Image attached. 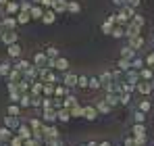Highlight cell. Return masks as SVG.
<instances>
[{"label": "cell", "mask_w": 154, "mask_h": 146, "mask_svg": "<svg viewBox=\"0 0 154 146\" xmlns=\"http://www.w3.org/2000/svg\"><path fill=\"white\" fill-rule=\"evenodd\" d=\"M17 38H19V33L15 31V29H4V33L0 36V40L6 44V46H11V44H15L17 42Z\"/></svg>", "instance_id": "obj_1"}, {"label": "cell", "mask_w": 154, "mask_h": 146, "mask_svg": "<svg viewBox=\"0 0 154 146\" xmlns=\"http://www.w3.org/2000/svg\"><path fill=\"white\" fill-rule=\"evenodd\" d=\"M135 90H137L142 96H150V94H152V86H150V81H144V79H140V81L135 84Z\"/></svg>", "instance_id": "obj_2"}, {"label": "cell", "mask_w": 154, "mask_h": 146, "mask_svg": "<svg viewBox=\"0 0 154 146\" xmlns=\"http://www.w3.org/2000/svg\"><path fill=\"white\" fill-rule=\"evenodd\" d=\"M4 11H6V17H13V15H17V13L21 11V6H19V0H8V4L4 6Z\"/></svg>", "instance_id": "obj_3"}, {"label": "cell", "mask_w": 154, "mask_h": 146, "mask_svg": "<svg viewBox=\"0 0 154 146\" xmlns=\"http://www.w3.org/2000/svg\"><path fill=\"white\" fill-rule=\"evenodd\" d=\"M67 8H69V0H54V2H52V11H54L56 15L67 13Z\"/></svg>", "instance_id": "obj_4"}, {"label": "cell", "mask_w": 154, "mask_h": 146, "mask_svg": "<svg viewBox=\"0 0 154 146\" xmlns=\"http://www.w3.org/2000/svg\"><path fill=\"white\" fill-rule=\"evenodd\" d=\"M29 94H31V96H42V94H44V81L35 79V81L31 84V88H29Z\"/></svg>", "instance_id": "obj_5"}, {"label": "cell", "mask_w": 154, "mask_h": 146, "mask_svg": "<svg viewBox=\"0 0 154 146\" xmlns=\"http://www.w3.org/2000/svg\"><path fill=\"white\" fill-rule=\"evenodd\" d=\"M4 125H6L8 129L17 132V127L21 125V119H19V117H15V115H8V117H4Z\"/></svg>", "instance_id": "obj_6"}, {"label": "cell", "mask_w": 154, "mask_h": 146, "mask_svg": "<svg viewBox=\"0 0 154 146\" xmlns=\"http://www.w3.org/2000/svg\"><path fill=\"white\" fill-rule=\"evenodd\" d=\"M140 31H142V27L135 25V23H131V21L125 25V36H127V38H135V36H140Z\"/></svg>", "instance_id": "obj_7"}, {"label": "cell", "mask_w": 154, "mask_h": 146, "mask_svg": "<svg viewBox=\"0 0 154 146\" xmlns=\"http://www.w3.org/2000/svg\"><path fill=\"white\" fill-rule=\"evenodd\" d=\"M83 119H88V121H94V119H98V111H96V106H83Z\"/></svg>", "instance_id": "obj_8"}, {"label": "cell", "mask_w": 154, "mask_h": 146, "mask_svg": "<svg viewBox=\"0 0 154 146\" xmlns=\"http://www.w3.org/2000/svg\"><path fill=\"white\" fill-rule=\"evenodd\" d=\"M17 136H19V138H23V140H29V138L33 136V132H31V129L27 127L25 123H21V125L17 127Z\"/></svg>", "instance_id": "obj_9"}, {"label": "cell", "mask_w": 154, "mask_h": 146, "mask_svg": "<svg viewBox=\"0 0 154 146\" xmlns=\"http://www.w3.org/2000/svg\"><path fill=\"white\" fill-rule=\"evenodd\" d=\"M54 69H56V71H60V73H67V71H69V61H67V59H63V56H58V59H56V63H54Z\"/></svg>", "instance_id": "obj_10"}, {"label": "cell", "mask_w": 154, "mask_h": 146, "mask_svg": "<svg viewBox=\"0 0 154 146\" xmlns=\"http://www.w3.org/2000/svg\"><path fill=\"white\" fill-rule=\"evenodd\" d=\"M127 40H129V48H133L135 52H137L140 48H144V38H142V36H135V38H127Z\"/></svg>", "instance_id": "obj_11"}, {"label": "cell", "mask_w": 154, "mask_h": 146, "mask_svg": "<svg viewBox=\"0 0 154 146\" xmlns=\"http://www.w3.org/2000/svg\"><path fill=\"white\" fill-rule=\"evenodd\" d=\"M63 84H65L69 90H71V88H75V86H77V75H75V73H65Z\"/></svg>", "instance_id": "obj_12"}, {"label": "cell", "mask_w": 154, "mask_h": 146, "mask_svg": "<svg viewBox=\"0 0 154 146\" xmlns=\"http://www.w3.org/2000/svg\"><path fill=\"white\" fill-rule=\"evenodd\" d=\"M29 17H31V19H42V17H44V8H42V4H33V6L29 8Z\"/></svg>", "instance_id": "obj_13"}, {"label": "cell", "mask_w": 154, "mask_h": 146, "mask_svg": "<svg viewBox=\"0 0 154 146\" xmlns=\"http://www.w3.org/2000/svg\"><path fill=\"white\" fill-rule=\"evenodd\" d=\"M46 61H48L46 52H42V50H40V52H35V56H33V65H35V67H40V69H42V67L46 65Z\"/></svg>", "instance_id": "obj_14"}, {"label": "cell", "mask_w": 154, "mask_h": 146, "mask_svg": "<svg viewBox=\"0 0 154 146\" xmlns=\"http://www.w3.org/2000/svg\"><path fill=\"white\" fill-rule=\"evenodd\" d=\"M42 21H44L46 25H52L54 21H56V13H54L52 8H46V11H44V17H42Z\"/></svg>", "instance_id": "obj_15"}, {"label": "cell", "mask_w": 154, "mask_h": 146, "mask_svg": "<svg viewBox=\"0 0 154 146\" xmlns=\"http://www.w3.org/2000/svg\"><path fill=\"white\" fill-rule=\"evenodd\" d=\"M44 123H54L56 121V111L54 109H44V117H42Z\"/></svg>", "instance_id": "obj_16"}, {"label": "cell", "mask_w": 154, "mask_h": 146, "mask_svg": "<svg viewBox=\"0 0 154 146\" xmlns=\"http://www.w3.org/2000/svg\"><path fill=\"white\" fill-rule=\"evenodd\" d=\"M56 119H58V121H63V123H67L69 119H71L69 109H65V106H63V109H58V111H56Z\"/></svg>", "instance_id": "obj_17"}, {"label": "cell", "mask_w": 154, "mask_h": 146, "mask_svg": "<svg viewBox=\"0 0 154 146\" xmlns=\"http://www.w3.org/2000/svg\"><path fill=\"white\" fill-rule=\"evenodd\" d=\"M104 100L108 102V106H110V109H115V106L119 104V94H112V92H106V96H104Z\"/></svg>", "instance_id": "obj_18"}, {"label": "cell", "mask_w": 154, "mask_h": 146, "mask_svg": "<svg viewBox=\"0 0 154 146\" xmlns=\"http://www.w3.org/2000/svg\"><path fill=\"white\" fill-rule=\"evenodd\" d=\"M96 111H98V113H102V115H108L112 109L108 106V102H106V100H98V102H96Z\"/></svg>", "instance_id": "obj_19"}, {"label": "cell", "mask_w": 154, "mask_h": 146, "mask_svg": "<svg viewBox=\"0 0 154 146\" xmlns=\"http://www.w3.org/2000/svg\"><path fill=\"white\" fill-rule=\"evenodd\" d=\"M13 134H15V132H13V129H8L6 125H4V127H0V142H8V140L13 138Z\"/></svg>", "instance_id": "obj_20"}, {"label": "cell", "mask_w": 154, "mask_h": 146, "mask_svg": "<svg viewBox=\"0 0 154 146\" xmlns=\"http://www.w3.org/2000/svg\"><path fill=\"white\" fill-rule=\"evenodd\" d=\"M98 79H100V84H102V88H104V90H106V88H108V86L112 84V75H110V71H104L102 75L98 77Z\"/></svg>", "instance_id": "obj_21"}, {"label": "cell", "mask_w": 154, "mask_h": 146, "mask_svg": "<svg viewBox=\"0 0 154 146\" xmlns=\"http://www.w3.org/2000/svg\"><path fill=\"white\" fill-rule=\"evenodd\" d=\"M140 77L144 79V81H150L154 77V69H150V67H142L140 69Z\"/></svg>", "instance_id": "obj_22"}, {"label": "cell", "mask_w": 154, "mask_h": 146, "mask_svg": "<svg viewBox=\"0 0 154 146\" xmlns=\"http://www.w3.org/2000/svg\"><path fill=\"white\" fill-rule=\"evenodd\" d=\"M8 56H11V59H19V56H21V46H19L17 42L8 46Z\"/></svg>", "instance_id": "obj_23"}, {"label": "cell", "mask_w": 154, "mask_h": 146, "mask_svg": "<svg viewBox=\"0 0 154 146\" xmlns=\"http://www.w3.org/2000/svg\"><path fill=\"white\" fill-rule=\"evenodd\" d=\"M110 36H112V38H117V40H119V38H123V36H125V27H123V25H112Z\"/></svg>", "instance_id": "obj_24"}, {"label": "cell", "mask_w": 154, "mask_h": 146, "mask_svg": "<svg viewBox=\"0 0 154 146\" xmlns=\"http://www.w3.org/2000/svg\"><path fill=\"white\" fill-rule=\"evenodd\" d=\"M44 138H58V129H56V125H50V127L44 125Z\"/></svg>", "instance_id": "obj_25"}, {"label": "cell", "mask_w": 154, "mask_h": 146, "mask_svg": "<svg viewBox=\"0 0 154 146\" xmlns=\"http://www.w3.org/2000/svg\"><path fill=\"white\" fill-rule=\"evenodd\" d=\"M29 11H19L17 13V23H21V25H25V23H29Z\"/></svg>", "instance_id": "obj_26"}, {"label": "cell", "mask_w": 154, "mask_h": 146, "mask_svg": "<svg viewBox=\"0 0 154 146\" xmlns=\"http://www.w3.org/2000/svg\"><path fill=\"white\" fill-rule=\"evenodd\" d=\"M31 65H33V63H29V61H23V59H19V61H17V65H15V69H19L21 73H27V69H29Z\"/></svg>", "instance_id": "obj_27"}, {"label": "cell", "mask_w": 154, "mask_h": 146, "mask_svg": "<svg viewBox=\"0 0 154 146\" xmlns=\"http://www.w3.org/2000/svg\"><path fill=\"white\" fill-rule=\"evenodd\" d=\"M69 94V88L67 86H54V96L56 98H65Z\"/></svg>", "instance_id": "obj_28"}, {"label": "cell", "mask_w": 154, "mask_h": 146, "mask_svg": "<svg viewBox=\"0 0 154 146\" xmlns=\"http://www.w3.org/2000/svg\"><path fill=\"white\" fill-rule=\"evenodd\" d=\"M19 106L21 109H27V106H31V94L25 92V94H21V100H19Z\"/></svg>", "instance_id": "obj_29"}, {"label": "cell", "mask_w": 154, "mask_h": 146, "mask_svg": "<svg viewBox=\"0 0 154 146\" xmlns=\"http://www.w3.org/2000/svg\"><path fill=\"white\" fill-rule=\"evenodd\" d=\"M2 25H4V29H15L17 27V19L15 17H4L2 19Z\"/></svg>", "instance_id": "obj_30"}, {"label": "cell", "mask_w": 154, "mask_h": 146, "mask_svg": "<svg viewBox=\"0 0 154 146\" xmlns=\"http://www.w3.org/2000/svg\"><path fill=\"white\" fill-rule=\"evenodd\" d=\"M135 54H137V52H135L133 48H129V46H125V48L121 50V59H127V61H131Z\"/></svg>", "instance_id": "obj_31"}, {"label": "cell", "mask_w": 154, "mask_h": 146, "mask_svg": "<svg viewBox=\"0 0 154 146\" xmlns=\"http://www.w3.org/2000/svg\"><path fill=\"white\" fill-rule=\"evenodd\" d=\"M117 67H119L121 71L125 73V71H129V69H131V61H127V59H119V63H117Z\"/></svg>", "instance_id": "obj_32"}, {"label": "cell", "mask_w": 154, "mask_h": 146, "mask_svg": "<svg viewBox=\"0 0 154 146\" xmlns=\"http://www.w3.org/2000/svg\"><path fill=\"white\" fill-rule=\"evenodd\" d=\"M69 113H71V117H83V106H79V104H73V106L69 109Z\"/></svg>", "instance_id": "obj_33"}, {"label": "cell", "mask_w": 154, "mask_h": 146, "mask_svg": "<svg viewBox=\"0 0 154 146\" xmlns=\"http://www.w3.org/2000/svg\"><path fill=\"white\" fill-rule=\"evenodd\" d=\"M8 115L19 117V115H21V106H19V104H15V102H11V104H8Z\"/></svg>", "instance_id": "obj_34"}, {"label": "cell", "mask_w": 154, "mask_h": 146, "mask_svg": "<svg viewBox=\"0 0 154 146\" xmlns=\"http://www.w3.org/2000/svg\"><path fill=\"white\" fill-rule=\"evenodd\" d=\"M73 104H77V98L73 96V94H71V92H69V94H67V96H65V109H71V106H73Z\"/></svg>", "instance_id": "obj_35"}, {"label": "cell", "mask_w": 154, "mask_h": 146, "mask_svg": "<svg viewBox=\"0 0 154 146\" xmlns=\"http://www.w3.org/2000/svg\"><path fill=\"white\" fill-rule=\"evenodd\" d=\"M88 88H92V90H100V88H102V84H100V79H98V77H90Z\"/></svg>", "instance_id": "obj_36"}, {"label": "cell", "mask_w": 154, "mask_h": 146, "mask_svg": "<svg viewBox=\"0 0 154 146\" xmlns=\"http://www.w3.org/2000/svg\"><path fill=\"white\" fill-rule=\"evenodd\" d=\"M133 119H135V123H144V121H146V113L137 109V111L133 113Z\"/></svg>", "instance_id": "obj_37"}, {"label": "cell", "mask_w": 154, "mask_h": 146, "mask_svg": "<svg viewBox=\"0 0 154 146\" xmlns=\"http://www.w3.org/2000/svg\"><path fill=\"white\" fill-rule=\"evenodd\" d=\"M79 11H81V4L69 0V8H67V13H73V15H75V13H79Z\"/></svg>", "instance_id": "obj_38"}, {"label": "cell", "mask_w": 154, "mask_h": 146, "mask_svg": "<svg viewBox=\"0 0 154 146\" xmlns=\"http://www.w3.org/2000/svg\"><path fill=\"white\" fill-rule=\"evenodd\" d=\"M8 73H11V65H8V61H2V63H0V75L6 77Z\"/></svg>", "instance_id": "obj_39"}, {"label": "cell", "mask_w": 154, "mask_h": 146, "mask_svg": "<svg viewBox=\"0 0 154 146\" xmlns=\"http://www.w3.org/2000/svg\"><path fill=\"white\" fill-rule=\"evenodd\" d=\"M88 84H90V77H85V75L77 77V88H88Z\"/></svg>", "instance_id": "obj_40"}, {"label": "cell", "mask_w": 154, "mask_h": 146, "mask_svg": "<svg viewBox=\"0 0 154 146\" xmlns=\"http://www.w3.org/2000/svg\"><path fill=\"white\" fill-rule=\"evenodd\" d=\"M137 109H140V111H144V113H148V111L152 109V102H150V100H142V102L137 104Z\"/></svg>", "instance_id": "obj_41"}, {"label": "cell", "mask_w": 154, "mask_h": 146, "mask_svg": "<svg viewBox=\"0 0 154 146\" xmlns=\"http://www.w3.org/2000/svg\"><path fill=\"white\" fill-rule=\"evenodd\" d=\"M131 132H133V136H137V134H146V125H144V123H135Z\"/></svg>", "instance_id": "obj_42"}, {"label": "cell", "mask_w": 154, "mask_h": 146, "mask_svg": "<svg viewBox=\"0 0 154 146\" xmlns=\"http://www.w3.org/2000/svg\"><path fill=\"white\" fill-rule=\"evenodd\" d=\"M23 144H25V140L19 138V136H13V138L8 140V146H23Z\"/></svg>", "instance_id": "obj_43"}, {"label": "cell", "mask_w": 154, "mask_h": 146, "mask_svg": "<svg viewBox=\"0 0 154 146\" xmlns=\"http://www.w3.org/2000/svg\"><path fill=\"white\" fill-rule=\"evenodd\" d=\"M46 56H48V59H58V48L50 46V48L46 50Z\"/></svg>", "instance_id": "obj_44"}, {"label": "cell", "mask_w": 154, "mask_h": 146, "mask_svg": "<svg viewBox=\"0 0 154 146\" xmlns=\"http://www.w3.org/2000/svg\"><path fill=\"white\" fill-rule=\"evenodd\" d=\"M135 138V146H144L146 144V134H137V136H133Z\"/></svg>", "instance_id": "obj_45"}, {"label": "cell", "mask_w": 154, "mask_h": 146, "mask_svg": "<svg viewBox=\"0 0 154 146\" xmlns=\"http://www.w3.org/2000/svg\"><path fill=\"white\" fill-rule=\"evenodd\" d=\"M119 102H121V104H129V102H131V94H129V92H123V94L119 96Z\"/></svg>", "instance_id": "obj_46"}, {"label": "cell", "mask_w": 154, "mask_h": 146, "mask_svg": "<svg viewBox=\"0 0 154 146\" xmlns=\"http://www.w3.org/2000/svg\"><path fill=\"white\" fill-rule=\"evenodd\" d=\"M44 94L46 96H54V84H44Z\"/></svg>", "instance_id": "obj_47"}, {"label": "cell", "mask_w": 154, "mask_h": 146, "mask_svg": "<svg viewBox=\"0 0 154 146\" xmlns=\"http://www.w3.org/2000/svg\"><path fill=\"white\" fill-rule=\"evenodd\" d=\"M131 23H135V25H140V27H144V17H142V15H133V17H131Z\"/></svg>", "instance_id": "obj_48"}, {"label": "cell", "mask_w": 154, "mask_h": 146, "mask_svg": "<svg viewBox=\"0 0 154 146\" xmlns=\"http://www.w3.org/2000/svg\"><path fill=\"white\" fill-rule=\"evenodd\" d=\"M42 96H31V106H42Z\"/></svg>", "instance_id": "obj_49"}, {"label": "cell", "mask_w": 154, "mask_h": 146, "mask_svg": "<svg viewBox=\"0 0 154 146\" xmlns=\"http://www.w3.org/2000/svg\"><path fill=\"white\" fill-rule=\"evenodd\" d=\"M110 29H112V25L108 23V21H104V23H102V33H106V36H110Z\"/></svg>", "instance_id": "obj_50"}, {"label": "cell", "mask_w": 154, "mask_h": 146, "mask_svg": "<svg viewBox=\"0 0 154 146\" xmlns=\"http://www.w3.org/2000/svg\"><path fill=\"white\" fill-rule=\"evenodd\" d=\"M123 146H135V138H127V140H125V144Z\"/></svg>", "instance_id": "obj_51"}, {"label": "cell", "mask_w": 154, "mask_h": 146, "mask_svg": "<svg viewBox=\"0 0 154 146\" xmlns=\"http://www.w3.org/2000/svg\"><path fill=\"white\" fill-rule=\"evenodd\" d=\"M127 4H129V6H133V8H135V6H140V0H127Z\"/></svg>", "instance_id": "obj_52"}, {"label": "cell", "mask_w": 154, "mask_h": 146, "mask_svg": "<svg viewBox=\"0 0 154 146\" xmlns=\"http://www.w3.org/2000/svg\"><path fill=\"white\" fill-rule=\"evenodd\" d=\"M98 146H110V142H100Z\"/></svg>", "instance_id": "obj_53"}, {"label": "cell", "mask_w": 154, "mask_h": 146, "mask_svg": "<svg viewBox=\"0 0 154 146\" xmlns=\"http://www.w3.org/2000/svg\"><path fill=\"white\" fill-rule=\"evenodd\" d=\"M88 146H98V142H88Z\"/></svg>", "instance_id": "obj_54"}, {"label": "cell", "mask_w": 154, "mask_h": 146, "mask_svg": "<svg viewBox=\"0 0 154 146\" xmlns=\"http://www.w3.org/2000/svg\"><path fill=\"white\" fill-rule=\"evenodd\" d=\"M31 2H33V4H42V0H31Z\"/></svg>", "instance_id": "obj_55"}, {"label": "cell", "mask_w": 154, "mask_h": 146, "mask_svg": "<svg viewBox=\"0 0 154 146\" xmlns=\"http://www.w3.org/2000/svg\"><path fill=\"white\" fill-rule=\"evenodd\" d=\"M79 146H88V144H79Z\"/></svg>", "instance_id": "obj_56"}]
</instances>
